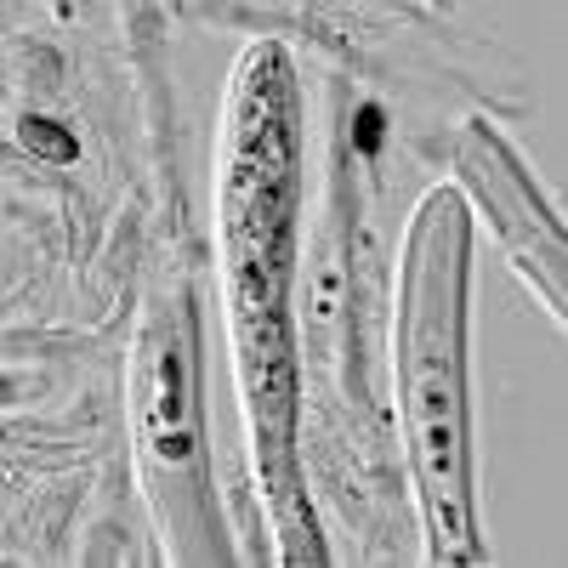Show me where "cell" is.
I'll list each match as a JSON object with an SVG mask.
<instances>
[{"label":"cell","instance_id":"3","mask_svg":"<svg viewBox=\"0 0 568 568\" xmlns=\"http://www.w3.org/2000/svg\"><path fill=\"white\" fill-rule=\"evenodd\" d=\"M18 142H23L34 160H52V165H74V160H80L74 131H63V125H52V120H23V125H18Z\"/></svg>","mask_w":568,"mask_h":568},{"label":"cell","instance_id":"2","mask_svg":"<svg viewBox=\"0 0 568 568\" xmlns=\"http://www.w3.org/2000/svg\"><path fill=\"white\" fill-rule=\"evenodd\" d=\"M149 444L160 460L182 466L194 455V420H187V369H182V347L160 353V393L149 409Z\"/></svg>","mask_w":568,"mask_h":568},{"label":"cell","instance_id":"5","mask_svg":"<svg viewBox=\"0 0 568 568\" xmlns=\"http://www.w3.org/2000/svg\"><path fill=\"white\" fill-rule=\"evenodd\" d=\"M336 313H342V273H336V267H324V273H318V318L329 324Z\"/></svg>","mask_w":568,"mask_h":568},{"label":"cell","instance_id":"4","mask_svg":"<svg viewBox=\"0 0 568 568\" xmlns=\"http://www.w3.org/2000/svg\"><path fill=\"white\" fill-rule=\"evenodd\" d=\"M382 142H387V114L375 103H364L358 120H353V149L358 154H382Z\"/></svg>","mask_w":568,"mask_h":568},{"label":"cell","instance_id":"1","mask_svg":"<svg viewBox=\"0 0 568 568\" xmlns=\"http://www.w3.org/2000/svg\"><path fill=\"white\" fill-rule=\"evenodd\" d=\"M460 278H466V240L460 205L438 194L433 211L415 222L409 256V307H404V398L415 426V460L426 495H433L438 546L471 551L466 535V393H460Z\"/></svg>","mask_w":568,"mask_h":568}]
</instances>
